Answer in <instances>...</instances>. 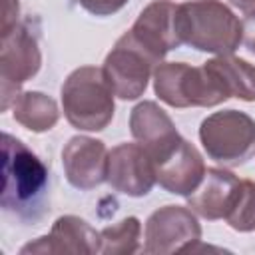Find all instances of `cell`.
Masks as SVG:
<instances>
[{
    "label": "cell",
    "mask_w": 255,
    "mask_h": 255,
    "mask_svg": "<svg viewBox=\"0 0 255 255\" xmlns=\"http://www.w3.org/2000/svg\"><path fill=\"white\" fill-rule=\"evenodd\" d=\"M0 205L22 223H38L50 209V173L44 161L24 141L2 133V193Z\"/></svg>",
    "instance_id": "cell-1"
},
{
    "label": "cell",
    "mask_w": 255,
    "mask_h": 255,
    "mask_svg": "<svg viewBox=\"0 0 255 255\" xmlns=\"http://www.w3.org/2000/svg\"><path fill=\"white\" fill-rule=\"evenodd\" d=\"M175 28L181 44L215 56L233 54L243 42V22L221 0L177 4Z\"/></svg>",
    "instance_id": "cell-2"
},
{
    "label": "cell",
    "mask_w": 255,
    "mask_h": 255,
    "mask_svg": "<svg viewBox=\"0 0 255 255\" xmlns=\"http://www.w3.org/2000/svg\"><path fill=\"white\" fill-rule=\"evenodd\" d=\"M114 96L104 70L96 66L76 68L64 80L60 92L68 124L84 131H102L112 124L116 112Z\"/></svg>",
    "instance_id": "cell-3"
},
{
    "label": "cell",
    "mask_w": 255,
    "mask_h": 255,
    "mask_svg": "<svg viewBox=\"0 0 255 255\" xmlns=\"http://www.w3.org/2000/svg\"><path fill=\"white\" fill-rule=\"evenodd\" d=\"M153 92L171 108H213L231 96L221 78L207 66L161 62L153 70Z\"/></svg>",
    "instance_id": "cell-4"
},
{
    "label": "cell",
    "mask_w": 255,
    "mask_h": 255,
    "mask_svg": "<svg viewBox=\"0 0 255 255\" xmlns=\"http://www.w3.org/2000/svg\"><path fill=\"white\" fill-rule=\"evenodd\" d=\"M199 141L209 159L237 167L255 155V120L239 110L207 116L199 126Z\"/></svg>",
    "instance_id": "cell-5"
},
{
    "label": "cell",
    "mask_w": 255,
    "mask_h": 255,
    "mask_svg": "<svg viewBox=\"0 0 255 255\" xmlns=\"http://www.w3.org/2000/svg\"><path fill=\"white\" fill-rule=\"evenodd\" d=\"M0 36V92L2 112H6L20 94V86L40 72L42 52L38 46V32L30 28V20L18 22Z\"/></svg>",
    "instance_id": "cell-6"
},
{
    "label": "cell",
    "mask_w": 255,
    "mask_h": 255,
    "mask_svg": "<svg viewBox=\"0 0 255 255\" xmlns=\"http://www.w3.org/2000/svg\"><path fill=\"white\" fill-rule=\"evenodd\" d=\"M157 62L135 42L129 30L114 44L104 60V76L120 100H137L143 96L149 76Z\"/></svg>",
    "instance_id": "cell-7"
},
{
    "label": "cell",
    "mask_w": 255,
    "mask_h": 255,
    "mask_svg": "<svg viewBox=\"0 0 255 255\" xmlns=\"http://www.w3.org/2000/svg\"><path fill=\"white\" fill-rule=\"evenodd\" d=\"M199 239L201 225L189 207L163 205L145 221L143 253L167 255L175 251H195Z\"/></svg>",
    "instance_id": "cell-8"
},
{
    "label": "cell",
    "mask_w": 255,
    "mask_h": 255,
    "mask_svg": "<svg viewBox=\"0 0 255 255\" xmlns=\"http://www.w3.org/2000/svg\"><path fill=\"white\" fill-rule=\"evenodd\" d=\"M155 181L173 195H191L205 175V161L197 147L185 137H177L173 143L151 155Z\"/></svg>",
    "instance_id": "cell-9"
},
{
    "label": "cell",
    "mask_w": 255,
    "mask_h": 255,
    "mask_svg": "<svg viewBox=\"0 0 255 255\" xmlns=\"http://www.w3.org/2000/svg\"><path fill=\"white\" fill-rule=\"evenodd\" d=\"M108 183L128 197H143L151 191L155 169L141 143H120L108 153Z\"/></svg>",
    "instance_id": "cell-10"
},
{
    "label": "cell",
    "mask_w": 255,
    "mask_h": 255,
    "mask_svg": "<svg viewBox=\"0 0 255 255\" xmlns=\"http://www.w3.org/2000/svg\"><path fill=\"white\" fill-rule=\"evenodd\" d=\"M175 12L177 4L171 0H153L149 2L129 28V34L135 42L157 62L167 56V52L181 46L175 28Z\"/></svg>",
    "instance_id": "cell-11"
},
{
    "label": "cell",
    "mask_w": 255,
    "mask_h": 255,
    "mask_svg": "<svg viewBox=\"0 0 255 255\" xmlns=\"http://www.w3.org/2000/svg\"><path fill=\"white\" fill-rule=\"evenodd\" d=\"M108 147L102 139L74 135L62 149V165L70 185L88 191L108 181Z\"/></svg>",
    "instance_id": "cell-12"
},
{
    "label": "cell",
    "mask_w": 255,
    "mask_h": 255,
    "mask_svg": "<svg viewBox=\"0 0 255 255\" xmlns=\"http://www.w3.org/2000/svg\"><path fill=\"white\" fill-rule=\"evenodd\" d=\"M26 253H74L92 255L100 253V233L84 219L76 215H62L54 221L48 235L38 237L20 249Z\"/></svg>",
    "instance_id": "cell-13"
},
{
    "label": "cell",
    "mask_w": 255,
    "mask_h": 255,
    "mask_svg": "<svg viewBox=\"0 0 255 255\" xmlns=\"http://www.w3.org/2000/svg\"><path fill=\"white\" fill-rule=\"evenodd\" d=\"M239 177L231 173L229 169L223 167H209L203 175V181L199 187L187 195V207H191L193 213H197L203 219L215 221V219H225L237 187H239Z\"/></svg>",
    "instance_id": "cell-14"
},
{
    "label": "cell",
    "mask_w": 255,
    "mask_h": 255,
    "mask_svg": "<svg viewBox=\"0 0 255 255\" xmlns=\"http://www.w3.org/2000/svg\"><path fill=\"white\" fill-rule=\"evenodd\" d=\"M129 129H131V135L145 147L149 157L179 137V131L175 129V124L171 122V118L155 102H149V100L139 102L131 110Z\"/></svg>",
    "instance_id": "cell-15"
},
{
    "label": "cell",
    "mask_w": 255,
    "mask_h": 255,
    "mask_svg": "<svg viewBox=\"0 0 255 255\" xmlns=\"http://www.w3.org/2000/svg\"><path fill=\"white\" fill-rule=\"evenodd\" d=\"M14 120L34 133L52 129L60 120V110L54 98L44 92H20L12 104Z\"/></svg>",
    "instance_id": "cell-16"
},
{
    "label": "cell",
    "mask_w": 255,
    "mask_h": 255,
    "mask_svg": "<svg viewBox=\"0 0 255 255\" xmlns=\"http://www.w3.org/2000/svg\"><path fill=\"white\" fill-rule=\"evenodd\" d=\"M205 64L221 78L231 98H237L243 102H255V66L253 64H249L243 58H235L231 54L215 56Z\"/></svg>",
    "instance_id": "cell-17"
},
{
    "label": "cell",
    "mask_w": 255,
    "mask_h": 255,
    "mask_svg": "<svg viewBox=\"0 0 255 255\" xmlns=\"http://www.w3.org/2000/svg\"><path fill=\"white\" fill-rule=\"evenodd\" d=\"M141 223L137 217H126L116 225L100 231V253L104 255H129L139 251Z\"/></svg>",
    "instance_id": "cell-18"
},
{
    "label": "cell",
    "mask_w": 255,
    "mask_h": 255,
    "mask_svg": "<svg viewBox=\"0 0 255 255\" xmlns=\"http://www.w3.org/2000/svg\"><path fill=\"white\" fill-rule=\"evenodd\" d=\"M231 229L239 233L255 231V183L251 179H241L235 199L225 215Z\"/></svg>",
    "instance_id": "cell-19"
},
{
    "label": "cell",
    "mask_w": 255,
    "mask_h": 255,
    "mask_svg": "<svg viewBox=\"0 0 255 255\" xmlns=\"http://www.w3.org/2000/svg\"><path fill=\"white\" fill-rule=\"evenodd\" d=\"M80 6L94 16H112L122 10L129 0H78Z\"/></svg>",
    "instance_id": "cell-20"
},
{
    "label": "cell",
    "mask_w": 255,
    "mask_h": 255,
    "mask_svg": "<svg viewBox=\"0 0 255 255\" xmlns=\"http://www.w3.org/2000/svg\"><path fill=\"white\" fill-rule=\"evenodd\" d=\"M18 0H2V32H8L18 24Z\"/></svg>",
    "instance_id": "cell-21"
},
{
    "label": "cell",
    "mask_w": 255,
    "mask_h": 255,
    "mask_svg": "<svg viewBox=\"0 0 255 255\" xmlns=\"http://www.w3.org/2000/svg\"><path fill=\"white\" fill-rule=\"evenodd\" d=\"M243 44L251 54H255V10L243 20Z\"/></svg>",
    "instance_id": "cell-22"
},
{
    "label": "cell",
    "mask_w": 255,
    "mask_h": 255,
    "mask_svg": "<svg viewBox=\"0 0 255 255\" xmlns=\"http://www.w3.org/2000/svg\"><path fill=\"white\" fill-rule=\"evenodd\" d=\"M235 8H239L241 12H245V14H249V12H253L255 10V0H229Z\"/></svg>",
    "instance_id": "cell-23"
}]
</instances>
